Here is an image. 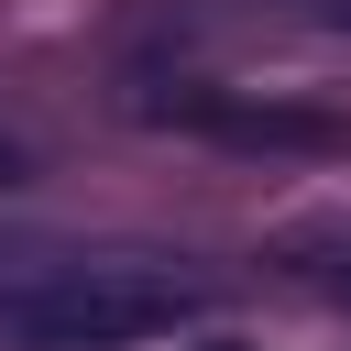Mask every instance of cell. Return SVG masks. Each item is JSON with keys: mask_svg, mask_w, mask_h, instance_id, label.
<instances>
[{"mask_svg": "<svg viewBox=\"0 0 351 351\" xmlns=\"http://www.w3.org/2000/svg\"><path fill=\"white\" fill-rule=\"evenodd\" d=\"M197 274L176 263H0V340L22 351H121L197 318Z\"/></svg>", "mask_w": 351, "mask_h": 351, "instance_id": "1", "label": "cell"}, {"mask_svg": "<svg viewBox=\"0 0 351 351\" xmlns=\"http://www.w3.org/2000/svg\"><path fill=\"white\" fill-rule=\"evenodd\" d=\"M154 121H176V132H208V143H274V154H340L351 143V121H329V110H296V99H230V88H176V99H143Z\"/></svg>", "mask_w": 351, "mask_h": 351, "instance_id": "2", "label": "cell"}, {"mask_svg": "<svg viewBox=\"0 0 351 351\" xmlns=\"http://www.w3.org/2000/svg\"><path fill=\"white\" fill-rule=\"evenodd\" d=\"M285 263H296V274H307L318 296H351V230H329V241H296Z\"/></svg>", "mask_w": 351, "mask_h": 351, "instance_id": "3", "label": "cell"}, {"mask_svg": "<svg viewBox=\"0 0 351 351\" xmlns=\"http://www.w3.org/2000/svg\"><path fill=\"white\" fill-rule=\"evenodd\" d=\"M197 351H252V340H197Z\"/></svg>", "mask_w": 351, "mask_h": 351, "instance_id": "4", "label": "cell"}]
</instances>
